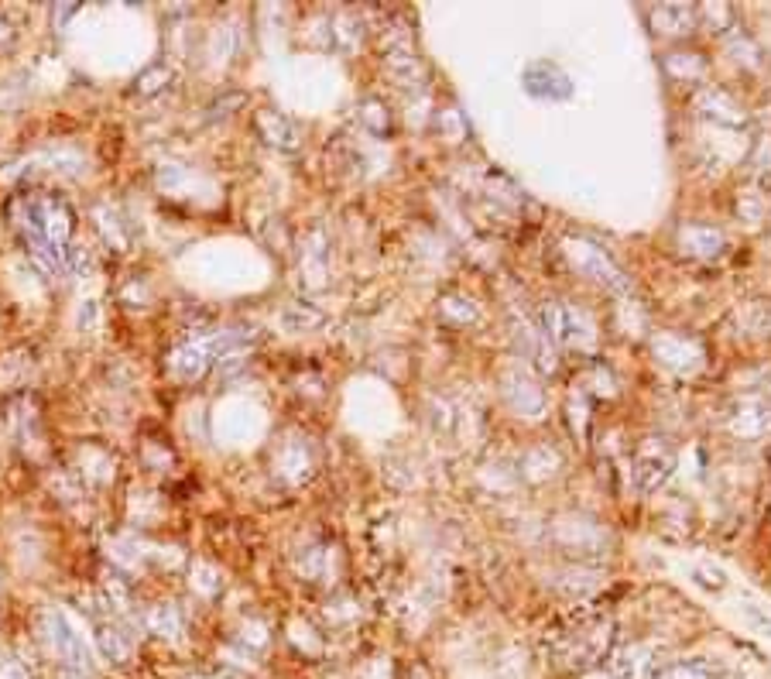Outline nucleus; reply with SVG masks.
<instances>
[{
    "label": "nucleus",
    "mask_w": 771,
    "mask_h": 679,
    "mask_svg": "<svg viewBox=\"0 0 771 679\" xmlns=\"http://www.w3.org/2000/svg\"><path fill=\"white\" fill-rule=\"evenodd\" d=\"M655 679H710V673H703L700 666H672V669H662Z\"/></svg>",
    "instance_id": "f257e3e1"
},
{
    "label": "nucleus",
    "mask_w": 771,
    "mask_h": 679,
    "mask_svg": "<svg viewBox=\"0 0 771 679\" xmlns=\"http://www.w3.org/2000/svg\"><path fill=\"white\" fill-rule=\"evenodd\" d=\"M754 618H758V614H754ZM758 625L765 628V631H771V621H768V618H758Z\"/></svg>",
    "instance_id": "f03ea898"
}]
</instances>
